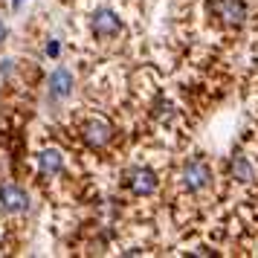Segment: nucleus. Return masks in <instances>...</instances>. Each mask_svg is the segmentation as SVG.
<instances>
[{
    "label": "nucleus",
    "instance_id": "nucleus-1",
    "mask_svg": "<svg viewBox=\"0 0 258 258\" xmlns=\"http://www.w3.org/2000/svg\"><path fill=\"white\" fill-rule=\"evenodd\" d=\"M212 183V168L203 157H191L186 165H183V186L188 191H200Z\"/></svg>",
    "mask_w": 258,
    "mask_h": 258
},
{
    "label": "nucleus",
    "instance_id": "nucleus-2",
    "mask_svg": "<svg viewBox=\"0 0 258 258\" xmlns=\"http://www.w3.org/2000/svg\"><path fill=\"white\" fill-rule=\"evenodd\" d=\"M0 206L12 215H21V212L29 209V195L18 183H3L0 186Z\"/></svg>",
    "mask_w": 258,
    "mask_h": 258
},
{
    "label": "nucleus",
    "instance_id": "nucleus-3",
    "mask_svg": "<svg viewBox=\"0 0 258 258\" xmlns=\"http://www.w3.org/2000/svg\"><path fill=\"white\" fill-rule=\"evenodd\" d=\"M212 12L218 15L223 24L238 26V24H244L246 6L241 3V0H215V3H212Z\"/></svg>",
    "mask_w": 258,
    "mask_h": 258
},
{
    "label": "nucleus",
    "instance_id": "nucleus-4",
    "mask_svg": "<svg viewBox=\"0 0 258 258\" xmlns=\"http://www.w3.org/2000/svg\"><path fill=\"white\" fill-rule=\"evenodd\" d=\"M128 186H131L134 195L145 198V195H154V191H157L160 180H157V174H154L151 168H134L128 174Z\"/></svg>",
    "mask_w": 258,
    "mask_h": 258
},
{
    "label": "nucleus",
    "instance_id": "nucleus-5",
    "mask_svg": "<svg viewBox=\"0 0 258 258\" xmlns=\"http://www.w3.org/2000/svg\"><path fill=\"white\" fill-rule=\"evenodd\" d=\"M113 140V128L107 125L105 119H90L87 125H84V142L90 145V148H102L107 142Z\"/></svg>",
    "mask_w": 258,
    "mask_h": 258
},
{
    "label": "nucleus",
    "instance_id": "nucleus-6",
    "mask_svg": "<svg viewBox=\"0 0 258 258\" xmlns=\"http://www.w3.org/2000/svg\"><path fill=\"white\" fill-rule=\"evenodd\" d=\"M119 29H122V21H119L116 12H110V9H96L93 15V32L99 38H113L119 35Z\"/></svg>",
    "mask_w": 258,
    "mask_h": 258
},
{
    "label": "nucleus",
    "instance_id": "nucleus-7",
    "mask_svg": "<svg viewBox=\"0 0 258 258\" xmlns=\"http://www.w3.org/2000/svg\"><path fill=\"white\" fill-rule=\"evenodd\" d=\"M73 93V73L67 67H55L49 73V96L52 99H67Z\"/></svg>",
    "mask_w": 258,
    "mask_h": 258
},
{
    "label": "nucleus",
    "instance_id": "nucleus-8",
    "mask_svg": "<svg viewBox=\"0 0 258 258\" xmlns=\"http://www.w3.org/2000/svg\"><path fill=\"white\" fill-rule=\"evenodd\" d=\"M35 163L41 168V174H58L61 168H64V154L55 151V148H44L35 157Z\"/></svg>",
    "mask_w": 258,
    "mask_h": 258
},
{
    "label": "nucleus",
    "instance_id": "nucleus-9",
    "mask_svg": "<svg viewBox=\"0 0 258 258\" xmlns=\"http://www.w3.org/2000/svg\"><path fill=\"white\" fill-rule=\"evenodd\" d=\"M232 177L238 180V183H252L255 180V168L249 165V160L246 157H232Z\"/></svg>",
    "mask_w": 258,
    "mask_h": 258
},
{
    "label": "nucleus",
    "instance_id": "nucleus-10",
    "mask_svg": "<svg viewBox=\"0 0 258 258\" xmlns=\"http://www.w3.org/2000/svg\"><path fill=\"white\" fill-rule=\"evenodd\" d=\"M58 52H61V44H58V41H49V44H47V55H49V58H58Z\"/></svg>",
    "mask_w": 258,
    "mask_h": 258
},
{
    "label": "nucleus",
    "instance_id": "nucleus-11",
    "mask_svg": "<svg viewBox=\"0 0 258 258\" xmlns=\"http://www.w3.org/2000/svg\"><path fill=\"white\" fill-rule=\"evenodd\" d=\"M0 73H3V76H9V73H12V61H9V58L3 61V67H0Z\"/></svg>",
    "mask_w": 258,
    "mask_h": 258
},
{
    "label": "nucleus",
    "instance_id": "nucleus-12",
    "mask_svg": "<svg viewBox=\"0 0 258 258\" xmlns=\"http://www.w3.org/2000/svg\"><path fill=\"white\" fill-rule=\"evenodd\" d=\"M6 41V24H3V18H0V44Z\"/></svg>",
    "mask_w": 258,
    "mask_h": 258
},
{
    "label": "nucleus",
    "instance_id": "nucleus-13",
    "mask_svg": "<svg viewBox=\"0 0 258 258\" xmlns=\"http://www.w3.org/2000/svg\"><path fill=\"white\" fill-rule=\"evenodd\" d=\"M21 3H24V0H12V9H18V6H21Z\"/></svg>",
    "mask_w": 258,
    "mask_h": 258
}]
</instances>
